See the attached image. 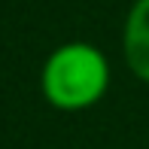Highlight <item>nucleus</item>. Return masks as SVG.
<instances>
[{
  "label": "nucleus",
  "mask_w": 149,
  "mask_h": 149,
  "mask_svg": "<svg viewBox=\"0 0 149 149\" xmlns=\"http://www.w3.org/2000/svg\"><path fill=\"white\" fill-rule=\"evenodd\" d=\"M40 88L55 110H88L110 88V64L104 52L88 43H64L46 58Z\"/></svg>",
  "instance_id": "f257e3e1"
},
{
  "label": "nucleus",
  "mask_w": 149,
  "mask_h": 149,
  "mask_svg": "<svg viewBox=\"0 0 149 149\" xmlns=\"http://www.w3.org/2000/svg\"><path fill=\"white\" fill-rule=\"evenodd\" d=\"M122 49L125 61L137 79L149 82V0H137L125 18L122 33Z\"/></svg>",
  "instance_id": "f03ea898"
}]
</instances>
